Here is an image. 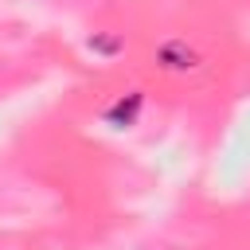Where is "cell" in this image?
Returning <instances> with one entry per match:
<instances>
[{
	"label": "cell",
	"instance_id": "cell-1",
	"mask_svg": "<svg viewBox=\"0 0 250 250\" xmlns=\"http://www.w3.org/2000/svg\"><path fill=\"white\" fill-rule=\"evenodd\" d=\"M152 59H156V66H160V70H168V74H191V70H199V66H203L199 47H195V43H188L184 35H168V39H160V43H156V51H152Z\"/></svg>",
	"mask_w": 250,
	"mask_h": 250
},
{
	"label": "cell",
	"instance_id": "cell-2",
	"mask_svg": "<svg viewBox=\"0 0 250 250\" xmlns=\"http://www.w3.org/2000/svg\"><path fill=\"white\" fill-rule=\"evenodd\" d=\"M141 113H145V90H125V94H117V98L102 109V121H105L109 129L125 133V129H133V125L141 121Z\"/></svg>",
	"mask_w": 250,
	"mask_h": 250
},
{
	"label": "cell",
	"instance_id": "cell-3",
	"mask_svg": "<svg viewBox=\"0 0 250 250\" xmlns=\"http://www.w3.org/2000/svg\"><path fill=\"white\" fill-rule=\"evenodd\" d=\"M86 47H90L98 59H117L121 47H125V39H121L117 31H94V35L86 39Z\"/></svg>",
	"mask_w": 250,
	"mask_h": 250
}]
</instances>
